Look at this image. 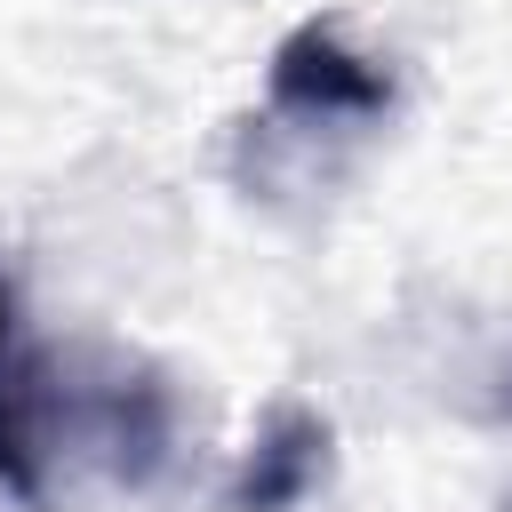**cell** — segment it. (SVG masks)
<instances>
[{"label": "cell", "instance_id": "3", "mask_svg": "<svg viewBox=\"0 0 512 512\" xmlns=\"http://www.w3.org/2000/svg\"><path fill=\"white\" fill-rule=\"evenodd\" d=\"M328 456H336V432H328L320 408H304V400L272 408L248 440L232 488H224V512H296V504H312V488L328 480Z\"/></svg>", "mask_w": 512, "mask_h": 512}, {"label": "cell", "instance_id": "4", "mask_svg": "<svg viewBox=\"0 0 512 512\" xmlns=\"http://www.w3.org/2000/svg\"><path fill=\"white\" fill-rule=\"evenodd\" d=\"M24 360V344H16V280L0 272V376Z\"/></svg>", "mask_w": 512, "mask_h": 512}, {"label": "cell", "instance_id": "1", "mask_svg": "<svg viewBox=\"0 0 512 512\" xmlns=\"http://www.w3.org/2000/svg\"><path fill=\"white\" fill-rule=\"evenodd\" d=\"M176 456V392L144 360H56L24 352L0 376V488L56 504L72 480L152 488Z\"/></svg>", "mask_w": 512, "mask_h": 512}, {"label": "cell", "instance_id": "5", "mask_svg": "<svg viewBox=\"0 0 512 512\" xmlns=\"http://www.w3.org/2000/svg\"><path fill=\"white\" fill-rule=\"evenodd\" d=\"M504 512H512V504H504Z\"/></svg>", "mask_w": 512, "mask_h": 512}, {"label": "cell", "instance_id": "2", "mask_svg": "<svg viewBox=\"0 0 512 512\" xmlns=\"http://www.w3.org/2000/svg\"><path fill=\"white\" fill-rule=\"evenodd\" d=\"M384 120H392V72L368 48H352L336 24H296L272 48L264 112H256L264 152H304L312 160V144H360Z\"/></svg>", "mask_w": 512, "mask_h": 512}]
</instances>
